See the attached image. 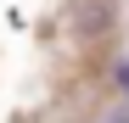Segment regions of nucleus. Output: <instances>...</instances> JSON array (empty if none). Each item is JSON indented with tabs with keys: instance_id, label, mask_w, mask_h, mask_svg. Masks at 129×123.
Returning <instances> with one entry per match:
<instances>
[{
	"instance_id": "f257e3e1",
	"label": "nucleus",
	"mask_w": 129,
	"mask_h": 123,
	"mask_svg": "<svg viewBox=\"0 0 129 123\" xmlns=\"http://www.w3.org/2000/svg\"><path fill=\"white\" fill-rule=\"evenodd\" d=\"M68 28L79 45H95V39H107V28H112V6L107 0H73L68 6Z\"/></svg>"
},
{
	"instance_id": "f03ea898",
	"label": "nucleus",
	"mask_w": 129,
	"mask_h": 123,
	"mask_svg": "<svg viewBox=\"0 0 129 123\" xmlns=\"http://www.w3.org/2000/svg\"><path fill=\"white\" fill-rule=\"evenodd\" d=\"M95 123H129V106H112V112H101Z\"/></svg>"
}]
</instances>
